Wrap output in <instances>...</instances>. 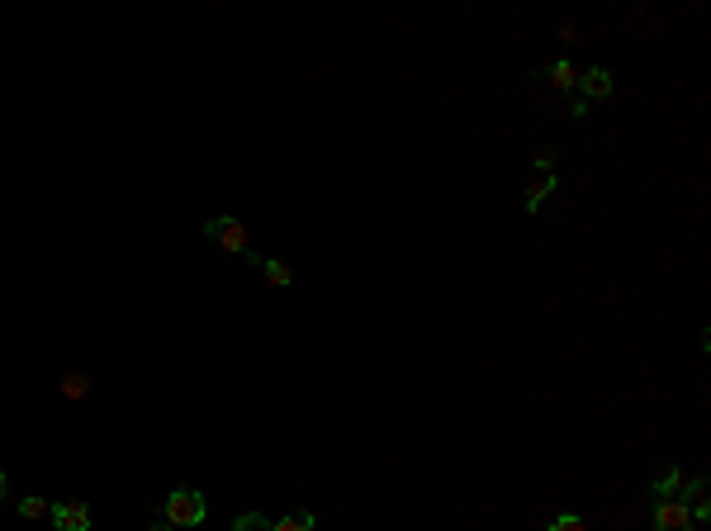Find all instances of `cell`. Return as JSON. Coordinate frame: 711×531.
Masks as SVG:
<instances>
[{"instance_id": "cell-1", "label": "cell", "mask_w": 711, "mask_h": 531, "mask_svg": "<svg viewBox=\"0 0 711 531\" xmlns=\"http://www.w3.org/2000/svg\"><path fill=\"white\" fill-rule=\"evenodd\" d=\"M204 517H209V503H204V494H200V489H190V484H181V489H171V494H166V517H162V522H171L176 531L200 527Z\"/></svg>"}, {"instance_id": "cell-2", "label": "cell", "mask_w": 711, "mask_h": 531, "mask_svg": "<svg viewBox=\"0 0 711 531\" xmlns=\"http://www.w3.org/2000/svg\"><path fill=\"white\" fill-rule=\"evenodd\" d=\"M204 233H209V242H219L228 257H247L252 266H261V257L252 252V238H247V228L233 219V214H219V219L204 223Z\"/></svg>"}, {"instance_id": "cell-3", "label": "cell", "mask_w": 711, "mask_h": 531, "mask_svg": "<svg viewBox=\"0 0 711 531\" xmlns=\"http://www.w3.org/2000/svg\"><path fill=\"white\" fill-rule=\"evenodd\" d=\"M655 531H693V513L683 498H655Z\"/></svg>"}, {"instance_id": "cell-4", "label": "cell", "mask_w": 711, "mask_h": 531, "mask_svg": "<svg viewBox=\"0 0 711 531\" xmlns=\"http://www.w3.org/2000/svg\"><path fill=\"white\" fill-rule=\"evenodd\" d=\"M53 527L57 531H91V508H86V503H72V498H67V503H53Z\"/></svg>"}, {"instance_id": "cell-5", "label": "cell", "mask_w": 711, "mask_h": 531, "mask_svg": "<svg viewBox=\"0 0 711 531\" xmlns=\"http://www.w3.org/2000/svg\"><path fill=\"white\" fill-rule=\"evenodd\" d=\"M612 86H617V81H612V72H607V67H588V72H579L584 105H588V100H607V95H612Z\"/></svg>"}, {"instance_id": "cell-6", "label": "cell", "mask_w": 711, "mask_h": 531, "mask_svg": "<svg viewBox=\"0 0 711 531\" xmlns=\"http://www.w3.org/2000/svg\"><path fill=\"white\" fill-rule=\"evenodd\" d=\"M546 81L555 86V91H574V86H579V72H574L569 57H555V62L546 67Z\"/></svg>"}, {"instance_id": "cell-7", "label": "cell", "mask_w": 711, "mask_h": 531, "mask_svg": "<svg viewBox=\"0 0 711 531\" xmlns=\"http://www.w3.org/2000/svg\"><path fill=\"white\" fill-rule=\"evenodd\" d=\"M550 195H555V171H541V181L527 190V214H536V209H541Z\"/></svg>"}, {"instance_id": "cell-8", "label": "cell", "mask_w": 711, "mask_h": 531, "mask_svg": "<svg viewBox=\"0 0 711 531\" xmlns=\"http://www.w3.org/2000/svg\"><path fill=\"white\" fill-rule=\"evenodd\" d=\"M683 489H688V479H683V470H664V475L655 479V489H650V494H655V498H678Z\"/></svg>"}, {"instance_id": "cell-9", "label": "cell", "mask_w": 711, "mask_h": 531, "mask_svg": "<svg viewBox=\"0 0 711 531\" xmlns=\"http://www.w3.org/2000/svg\"><path fill=\"white\" fill-rule=\"evenodd\" d=\"M86 394H91V375H81V370L62 375V399H86Z\"/></svg>"}, {"instance_id": "cell-10", "label": "cell", "mask_w": 711, "mask_h": 531, "mask_svg": "<svg viewBox=\"0 0 711 531\" xmlns=\"http://www.w3.org/2000/svg\"><path fill=\"white\" fill-rule=\"evenodd\" d=\"M261 275H266V280H271V285H275V290H285V285H290V280H294V275H290V266H285V261H261Z\"/></svg>"}, {"instance_id": "cell-11", "label": "cell", "mask_w": 711, "mask_h": 531, "mask_svg": "<svg viewBox=\"0 0 711 531\" xmlns=\"http://www.w3.org/2000/svg\"><path fill=\"white\" fill-rule=\"evenodd\" d=\"M271 531H313V513H285V517H275Z\"/></svg>"}, {"instance_id": "cell-12", "label": "cell", "mask_w": 711, "mask_h": 531, "mask_svg": "<svg viewBox=\"0 0 711 531\" xmlns=\"http://www.w3.org/2000/svg\"><path fill=\"white\" fill-rule=\"evenodd\" d=\"M546 531H588V522L579 513H555L550 517V527Z\"/></svg>"}, {"instance_id": "cell-13", "label": "cell", "mask_w": 711, "mask_h": 531, "mask_svg": "<svg viewBox=\"0 0 711 531\" xmlns=\"http://www.w3.org/2000/svg\"><path fill=\"white\" fill-rule=\"evenodd\" d=\"M48 513H53L48 498H24V503H19V517H29V522H38V517H48Z\"/></svg>"}, {"instance_id": "cell-14", "label": "cell", "mask_w": 711, "mask_h": 531, "mask_svg": "<svg viewBox=\"0 0 711 531\" xmlns=\"http://www.w3.org/2000/svg\"><path fill=\"white\" fill-rule=\"evenodd\" d=\"M233 531H271V522H266L261 513H242V517L233 522Z\"/></svg>"}, {"instance_id": "cell-15", "label": "cell", "mask_w": 711, "mask_h": 531, "mask_svg": "<svg viewBox=\"0 0 711 531\" xmlns=\"http://www.w3.org/2000/svg\"><path fill=\"white\" fill-rule=\"evenodd\" d=\"M536 166H541V171H555V152H550V147L546 152H536Z\"/></svg>"}, {"instance_id": "cell-16", "label": "cell", "mask_w": 711, "mask_h": 531, "mask_svg": "<svg viewBox=\"0 0 711 531\" xmlns=\"http://www.w3.org/2000/svg\"><path fill=\"white\" fill-rule=\"evenodd\" d=\"M5 494H10V479L0 475V503H5Z\"/></svg>"}, {"instance_id": "cell-17", "label": "cell", "mask_w": 711, "mask_h": 531, "mask_svg": "<svg viewBox=\"0 0 711 531\" xmlns=\"http://www.w3.org/2000/svg\"><path fill=\"white\" fill-rule=\"evenodd\" d=\"M152 531H176V527H171V522H157V527H152Z\"/></svg>"}]
</instances>
